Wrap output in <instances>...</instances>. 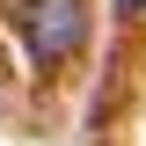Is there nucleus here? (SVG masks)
<instances>
[{
	"mask_svg": "<svg viewBox=\"0 0 146 146\" xmlns=\"http://www.w3.org/2000/svg\"><path fill=\"white\" fill-rule=\"evenodd\" d=\"M22 51H29L36 73L66 66L73 51H80V36H88V0H29L22 7Z\"/></svg>",
	"mask_w": 146,
	"mask_h": 146,
	"instance_id": "1",
	"label": "nucleus"
},
{
	"mask_svg": "<svg viewBox=\"0 0 146 146\" xmlns=\"http://www.w3.org/2000/svg\"><path fill=\"white\" fill-rule=\"evenodd\" d=\"M117 7H124V15H146V0H117Z\"/></svg>",
	"mask_w": 146,
	"mask_h": 146,
	"instance_id": "2",
	"label": "nucleus"
}]
</instances>
